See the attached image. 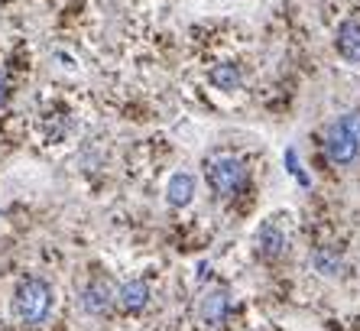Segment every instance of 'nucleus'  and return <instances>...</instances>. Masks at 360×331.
Listing matches in <instances>:
<instances>
[{"label":"nucleus","instance_id":"obj_1","mask_svg":"<svg viewBox=\"0 0 360 331\" xmlns=\"http://www.w3.org/2000/svg\"><path fill=\"white\" fill-rule=\"evenodd\" d=\"M52 312V286L46 280H23L13 292V318L20 325H42Z\"/></svg>","mask_w":360,"mask_h":331},{"label":"nucleus","instance_id":"obj_2","mask_svg":"<svg viewBox=\"0 0 360 331\" xmlns=\"http://www.w3.org/2000/svg\"><path fill=\"white\" fill-rule=\"evenodd\" d=\"M325 153L335 166H351L360 156V111L338 117L325 133Z\"/></svg>","mask_w":360,"mask_h":331},{"label":"nucleus","instance_id":"obj_3","mask_svg":"<svg viewBox=\"0 0 360 331\" xmlns=\"http://www.w3.org/2000/svg\"><path fill=\"white\" fill-rule=\"evenodd\" d=\"M205 175H208L211 189L218 192L221 199H231L247 185V166L237 156H211L208 166H205Z\"/></svg>","mask_w":360,"mask_h":331},{"label":"nucleus","instance_id":"obj_4","mask_svg":"<svg viewBox=\"0 0 360 331\" xmlns=\"http://www.w3.org/2000/svg\"><path fill=\"white\" fill-rule=\"evenodd\" d=\"M257 250H260L263 260H279L285 254V234L276 221H266L257 231Z\"/></svg>","mask_w":360,"mask_h":331},{"label":"nucleus","instance_id":"obj_5","mask_svg":"<svg viewBox=\"0 0 360 331\" xmlns=\"http://www.w3.org/2000/svg\"><path fill=\"white\" fill-rule=\"evenodd\" d=\"M338 52H341L344 62H354V65H360V20H344L341 26H338Z\"/></svg>","mask_w":360,"mask_h":331},{"label":"nucleus","instance_id":"obj_6","mask_svg":"<svg viewBox=\"0 0 360 331\" xmlns=\"http://www.w3.org/2000/svg\"><path fill=\"white\" fill-rule=\"evenodd\" d=\"M120 306H124V312H130V315H136V312H143V308L150 306V286L143 280H130V282H124L120 286Z\"/></svg>","mask_w":360,"mask_h":331},{"label":"nucleus","instance_id":"obj_7","mask_svg":"<svg viewBox=\"0 0 360 331\" xmlns=\"http://www.w3.org/2000/svg\"><path fill=\"white\" fill-rule=\"evenodd\" d=\"M208 78L218 92H240L243 88V72L234 65V62H218V65H211Z\"/></svg>","mask_w":360,"mask_h":331},{"label":"nucleus","instance_id":"obj_8","mask_svg":"<svg viewBox=\"0 0 360 331\" xmlns=\"http://www.w3.org/2000/svg\"><path fill=\"white\" fill-rule=\"evenodd\" d=\"M227 312H231V296L224 289H214L201 299V318L208 325H221L227 318Z\"/></svg>","mask_w":360,"mask_h":331},{"label":"nucleus","instance_id":"obj_9","mask_svg":"<svg viewBox=\"0 0 360 331\" xmlns=\"http://www.w3.org/2000/svg\"><path fill=\"white\" fill-rule=\"evenodd\" d=\"M82 306L84 312H91V315H104L110 306V282L108 280H94L88 289L82 292Z\"/></svg>","mask_w":360,"mask_h":331},{"label":"nucleus","instance_id":"obj_10","mask_svg":"<svg viewBox=\"0 0 360 331\" xmlns=\"http://www.w3.org/2000/svg\"><path fill=\"white\" fill-rule=\"evenodd\" d=\"M166 199L172 208H185L188 201L195 199V175L188 173H176L172 179H169V192H166Z\"/></svg>","mask_w":360,"mask_h":331},{"label":"nucleus","instance_id":"obj_11","mask_svg":"<svg viewBox=\"0 0 360 331\" xmlns=\"http://www.w3.org/2000/svg\"><path fill=\"white\" fill-rule=\"evenodd\" d=\"M311 266H315L321 276H338V270H341V254L331 247H319L311 254Z\"/></svg>","mask_w":360,"mask_h":331},{"label":"nucleus","instance_id":"obj_12","mask_svg":"<svg viewBox=\"0 0 360 331\" xmlns=\"http://www.w3.org/2000/svg\"><path fill=\"white\" fill-rule=\"evenodd\" d=\"M285 169H289V173H292V175H295V179H299L302 185H309V182H311L309 175L302 173V166H299V156H295V149H292V146L285 149Z\"/></svg>","mask_w":360,"mask_h":331},{"label":"nucleus","instance_id":"obj_13","mask_svg":"<svg viewBox=\"0 0 360 331\" xmlns=\"http://www.w3.org/2000/svg\"><path fill=\"white\" fill-rule=\"evenodd\" d=\"M4 98H7V72L0 68V104H4Z\"/></svg>","mask_w":360,"mask_h":331}]
</instances>
